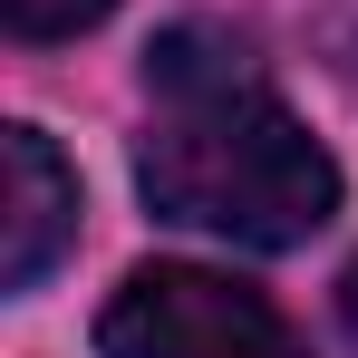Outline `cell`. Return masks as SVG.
Returning a JSON list of instances; mask_svg holds the SVG:
<instances>
[{
  "label": "cell",
  "mask_w": 358,
  "mask_h": 358,
  "mask_svg": "<svg viewBox=\"0 0 358 358\" xmlns=\"http://www.w3.org/2000/svg\"><path fill=\"white\" fill-rule=\"evenodd\" d=\"M155 126L136 145V184L165 223L223 233L242 252H300L339 213V165L310 126L271 97L252 39L213 20H175L145 49Z\"/></svg>",
  "instance_id": "cell-1"
},
{
  "label": "cell",
  "mask_w": 358,
  "mask_h": 358,
  "mask_svg": "<svg viewBox=\"0 0 358 358\" xmlns=\"http://www.w3.org/2000/svg\"><path fill=\"white\" fill-rule=\"evenodd\" d=\"M97 358H310L291 310L203 262H136L97 310Z\"/></svg>",
  "instance_id": "cell-2"
},
{
  "label": "cell",
  "mask_w": 358,
  "mask_h": 358,
  "mask_svg": "<svg viewBox=\"0 0 358 358\" xmlns=\"http://www.w3.org/2000/svg\"><path fill=\"white\" fill-rule=\"evenodd\" d=\"M10 165V213H0V291H39L49 262L78 242V175L39 126H0Z\"/></svg>",
  "instance_id": "cell-3"
},
{
  "label": "cell",
  "mask_w": 358,
  "mask_h": 358,
  "mask_svg": "<svg viewBox=\"0 0 358 358\" xmlns=\"http://www.w3.org/2000/svg\"><path fill=\"white\" fill-rule=\"evenodd\" d=\"M117 0H0V29L10 39H29V49H49V39H78V29H97Z\"/></svg>",
  "instance_id": "cell-4"
},
{
  "label": "cell",
  "mask_w": 358,
  "mask_h": 358,
  "mask_svg": "<svg viewBox=\"0 0 358 358\" xmlns=\"http://www.w3.org/2000/svg\"><path fill=\"white\" fill-rule=\"evenodd\" d=\"M339 329H349V339H358V262H349V271H339Z\"/></svg>",
  "instance_id": "cell-5"
}]
</instances>
